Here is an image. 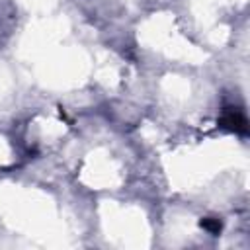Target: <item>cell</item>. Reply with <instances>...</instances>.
<instances>
[{
	"instance_id": "1",
	"label": "cell",
	"mask_w": 250,
	"mask_h": 250,
	"mask_svg": "<svg viewBox=\"0 0 250 250\" xmlns=\"http://www.w3.org/2000/svg\"><path fill=\"white\" fill-rule=\"evenodd\" d=\"M223 127L234 131V133H246L248 131V121H246V115L240 111V109H234V107H229L221 119Z\"/></svg>"
},
{
	"instance_id": "2",
	"label": "cell",
	"mask_w": 250,
	"mask_h": 250,
	"mask_svg": "<svg viewBox=\"0 0 250 250\" xmlns=\"http://www.w3.org/2000/svg\"><path fill=\"white\" fill-rule=\"evenodd\" d=\"M199 225H201V227H203L205 230H209V232H213V234H217V232L221 230V227H223L219 219H203V221H201Z\"/></svg>"
}]
</instances>
